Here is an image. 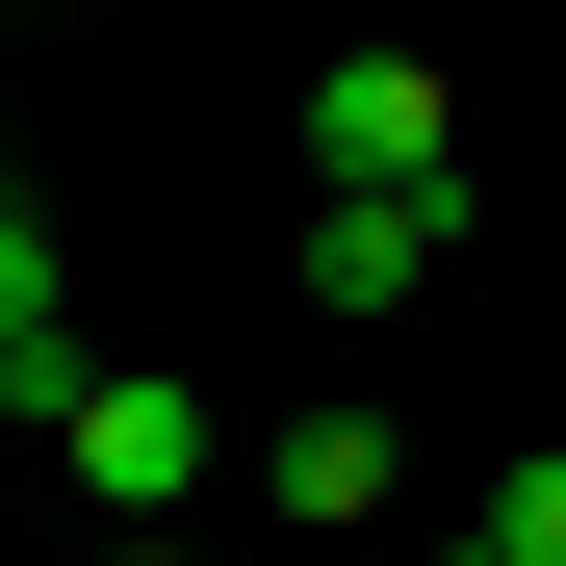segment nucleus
Instances as JSON below:
<instances>
[{
    "label": "nucleus",
    "instance_id": "20e7f679",
    "mask_svg": "<svg viewBox=\"0 0 566 566\" xmlns=\"http://www.w3.org/2000/svg\"><path fill=\"white\" fill-rule=\"evenodd\" d=\"M258 490H283V541H360V515H387V412H283Z\"/></svg>",
    "mask_w": 566,
    "mask_h": 566
},
{
    "label": "nucleus",
    "instance_id": "39448f33",
    "mask_svg": "<svg viewBox=\"0 0 566 566\" xmlns=\"http://www.w3.org/2000/svg\"><path fill=\"white\" fill-rule=\"evenodd\" d=\"M490 566H566V463H515V490H490Z\"/></svg>",
    "mask_w": 566,
    "mask_h": 566
},
{
    "label": "nucleus",
    "instance_id": "f03ea898",
    "mask_svg": "<svg viewBox=\"0 0 566 566\" xmlns=\"http://www.w3.org/2000/svg\"><path fill=\"white\" fill-rule=\"evenodd\" d=\"M52 438H77V490H104V515H129V541H155V515H180V490H207V387H129V360H104V387H77V412H52Z\"/></svg>",
    "mask_w": 566,
    "mask_h": 566
},
{
    "label": "nucleus",
    "instance_id": "7ed1b4c3",
    "mask_svg": "<svg viewBox=\"0 0 566 566\" xmlns=\"http://www.w3.org/2000/svg\"><path fill=\"white\" fill-rule=\"evenodd\" d=\"M310 155H335V180H463L438 52H335V77H310Z\"/></svg>",
    "mask_w": 566,
    "mask_h": 566
},
{
    "label": "nucleus",
    "instance_id": "f257e3e1",
    "mask_svg": "<svg viewBox=\"0 0 566 566\" xmlns=\"http://www.w3.org/2000/svg\"><path fill=\"white\" fill-rule=\"evenodd\" d=\"M438 258H463V180H335L310 207V310L387 335V310H438Z\"/></svg>",
    "mask_w": 566,
    "mask_h": 566
},
{
    "label": "nucleus",
    "instance_id": "423d86ee",
    "mask_svg": "<svg viewBox=\"0 0 566 566\" xmlns=\"http://www.w3.org/2000/svg\"><path fill=\"white\" fill-rule=\"evenodd\" d=\"M463 566H490V541H463Z\"/></svg>",
    "mask_w": 566,
    "mask_h": 566
}]
</instances>
